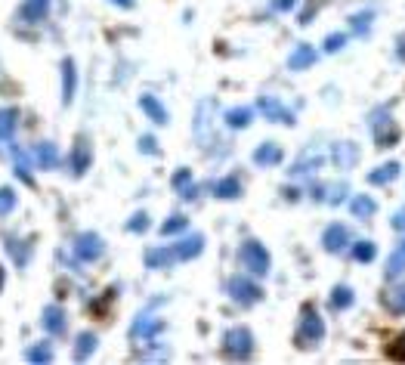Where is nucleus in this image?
Segmentation results:
<instances>
[{
  "instance_id": "15",
  "label": "nucleus",
  "mask_w": 405,
  "mask_h": 365,
  "mask_svg": "<svg viewBox=\"0 0 405 365\" xmlns=\"http://www.w3.org/2000/svg\"><path fill=\"white\" fill-rule=\"evenodd\" d=\"M174 260H176L174 248H152V251H146V267L149 269H167Z\"/></svg>"
},
{
  "instance_id": "29",
  "label": "nucleus",
  "mask_w": 405,
  "mask_h": 365,
  "mask_svg": "<svg viewBox=\"0 0 405 365\" xmlns=\"http://www.w3.org/2000/svg\"><path fill=\"white\" fill-rule=\"evenodd\" d=\"M6 251L13 254V260L19 263V267H25V263H28V254H31V245L15 242V238H6Z\"/></svg>"
},
{
  "instance_id": "17",
  "label": "nucleus",
  "mask_w": 405,
  "mask_h": 365,
  "mask_svg": "<svg viewBox=\"0 0 405 365\" xmlns=\"http://www.w3.org/2000/svg\"><path fill=\"white\" fill-rule=\"evenodd\" d=\"M282 161V149H278L276 143H263V146H257V152H254V165H260V167H272V165H278Z\"/></svg>"
},
{
  "instance_id": "25",
  "label": "nucleus",
  "mask_w": 405,
  "mask_h": 365,
  "mask_svg": "<svg viewBox=\"0 0 405 365\" xmlns=\"http://www.w3.org/2000/svg\"><path fill=\"white\" fill-rule=\"evenodd\" d=\"M19 124V112L15 108H0V139H10Z\"/></svg>"
},
{
  "instance_id": "48",
  "label": "nucleus",
  "mask_w": 405,
  "mask_h": 365,
  "mask_svg": "<svg viewBox=\"0 0 405 365\" xmlns=\"http://www.w3.org/2000/svg\"><path fill=\"white\" fill-rule=\"evenodd\" d=\"M112 4H118V6H124V10H130V6H134V0H112Z\"/></svg>"
},
{
  "instance_id": "19",
  "label": "nucleus",
  "mask_w": 405,
  "mask_h": 365,
  "mask_svg": "<svg viewBox=\"0 0 405 365\" xmlns=\"http://www.w3.org/2000/svg\"><path fill=\"white\" fill-rule=\"evenodd\" d=\"M210 192H214L217 198H238L241 196V183H238V177H223V180L210 183Z\"/></svg>"
},
{
  "instance_id": "26",
  "label": "nucleus",
  "mask_w": 405,
  "mask_h": 365,
  "mask_svg": "<svg viewBox=\"0 0 405 365\" xmlns=\"http://www.w3.org/2000/svg\"><path fill=\"white\" fill-rule=\"evenodd\" d=\"M387 278H396V276H402L405 273V245H399L396 251L390 254V260H387Z\"/></svg>"
},
{
  "instance_id": "10",
  "label": "nucleus",
  "mask_w": 405,
  "mask_h": 365,
  "mask_svg": "<svg viewBox=\"0 0 405 365\" xmlns=\"http://www.w3.org/2000/svg\"><path fill=\"white\" fill-rule=\"evenodd\" d=\"M44 328L46 331H50V335H65V328H68V319H65V309H62V307H56V304H53V307H46L44 309Z\"/></svg>"
},
{
  "instance_id": "47",
  "label": "nucleus",
  "mask_w": 405,
  "mask_h": 365,
  "mask_svg": "<svg viewBox=\"0 0 405 365\" xmlns=\"http://www.w3.org/2000/svg\"><path fill=\"white\" fill-rule=\"evenodd\" d=\"M396 56H399V59L405 62V34L399 37V50H396Z\"/></svg>"
},
{
  "instance_id": "20",
  "label": "nucleus",
  "mask_w": 405,
  "mask_h": 365,
  "mask_svg": "<svg viewBox=\"0 0 405 365\" xmlns=\"http://www.w3.org/2000/svg\"><path fill=\"white\" fill-rule=\"evenodd\" d=\"M139 108H143V112L149 115V118H152L155 124H167V112H165V105H161L155 96H149V93H146V96H139Z\"/></svg>"
},
{
  "instance_id": "4",
  "label": "nucleus",
  "mask_w": 405,
  "mask_h": 365,
  "mask_svg": "<svg viewBox=\"0 0 405 365\" xmlns=\"http://www.w3.org/2000/svg\"><path fill=\"white\" fill-rule=\"evenodd\" d=\"M371 130H375V136H378V146H390L399 139V127L393 124L387 108H378V112L371 115Z\"/></svg>"
},
{
  "instance_id": "2",
  "label": "nucleus",
  "mask_w": 405,
  "mask_h": 365,
  "mask_svg": "<svg viewBox=\"0 0 405 365\" xmlns=\"http://www.w3.org/2000/svg\"><path fill=\"white\" fill-rule=\"evenodd\" d=\"M223 353L229 359H248L254 353V338L248 328H229L223 338Z\"/></svg>"
},
{
  "instance_id": "24",
  "label": "nucleus",
  "mask_w": 405,
  "mask_h": 365,
  "mask_svg": "<svg viewBox=\"0 0 405 365\" xmlns=\"http://www.w3.org/2000/svg\"><path fill=\"white\" fill-rule=\"evenodd\" d=\"M319 165H322V155H319V152H303V158H300V161H297V165H294V167H291V174H294V177H303V174H313V170H316Z\"/></svg>"
},
{
  "instance_id": "39",
  "label": "nucleus",
  "mask_w": 405,
  "mask_h": 365,
  "mask_svg": "<svg viewBox=\"0 0 405 365\" xmlns=\"http://www.w3.org/2000/svg\"><path fill=\"white\" fill-rule=\"evenodd\" d=\"M189 186H192V174H189V170H186V167H180V170H176V174H174V189H189Z\"/></svg>"
},
{
  "instance_id": "27",
  "label": "nucleus",
  "mask_w": 405,
  "mask_h": 365,
  "mask_svg": "<svg viewBox=\"0 0 405 365\" xmlns=\"http://www.w3.org/2000/svg\"><path fill=\"white\" fill-rule=\"evenodd\" d=\"M353 214L356 217H362V220H368V217H375V211H378V205H375V198L371 196H356L353 198Z\"/></svg>"
},
{
  "instance_id": "42",
  "label": "nucleus",
  "mask_w": 405,
  "mask_h": 365,
  "mask_svg": "<svg viewBox=\"0 0 405 365\" xmlns=\"http://www.w3.org/2000/svg\"><path fill=\"white\" fill-rule=\"evenodd\" d=\"M344 44H347V34H328V41H325V50H328V53H338Z\"/></svg>"
},
{
  "instance_id": "44",
  "label": "nucleus",
  "mask_w": 405,
  "mask_h": 365,
  "mask_svg": "<svg viewBox=\"0 0 405 365\" xmlns=\"http://www.w3.org/2000/svg\"><path fill=\"white\" fill-rule=\"evenodd\" d=\"M139 149L146 155H155L158 152V143H155V136H139Z\"/></svg>"
},
{
  "instance_id": "41",
  "label": "nucleus",
  "mask_w": 405,
  "mask_h": 365,
  "mask_svg": "<svg viewBox=\"0 0 405 365\" xmlns=\"http://www.w3.org/2000/svg\"><path fill=\"white\" fill-rule=\"evenodd\" d=\"M127 229L130 232H146V229H149V217H146V214H134V217H130V223H127Z\"/></svg>"
},
{
  "instance_id": "8",
  "label": "nucleus",
  "mask_w": 405,
  "mask_h": 365,
  "mask_svg": "<svg viewBox=\"0 0 405 365\" xmlns=\"http://www.w3.org/2000/svg\"><path fill=\"white\" fill-rule=\"evenodd\" d=\"M322 245H325V251H328V254H340V251H344V248L349 245V229L340 226V223H334V226L325 229Z\"/></svg>"
},
{
  "instance_id": "34",
  "label": "nucleus",
  "mask_w": 405,
  "mask_h": 365,
  "mask_svg": "<svg viewBox=\"0 0 405 365\" xmlns=\"http://www.w3.org/2000/svg\"><path fill=\"white\" fill-rule=\"evenodd\" d=\"M375 254H378L375 242H356V248H353V257L359 263H371V260H375Z\"/></svg>"
},
{
  "instance_id": "37",
  "label": "nucleus",
  "mask_w": 405,
  "mask_h": 365,
  "mask_svg": "<svg viewBox=\"0 0 405 365\" xmlns=\"http://www.w3.org/2000/svg\"><path fill=\"white\" fill-rule=\"evenodd\" d=\"M13 207H15V192L10 186H4V189H0V214H10Z\"/></svg>"
},
{
  "instance_id": "14",
  "label": "nucleus",
  "mask_w": 405,
  "mask_h": 365,
  "mask_svg": "<svg viewBox=\"0 0 405 365\" xmlns=\"http://www.w3.org/2000/svg\"><path fill=\"white\" fill-rule=\"evenodd\" d=\"M313 62H316V50L309 44H300L297 50L288 56V68H291V72H303V68H309Z\"/></svg>"
},
{
  "instance_id": "22",
  "label": "nucleus",
  "mask_w": 405,
  "mask_h": 365,
  "mask_svg": "<svg viewBox=\"0 0 405 365\" xmlns=\"http://www.w3.org/2000/svg\"><path fill=\"white\" fill-rule=\"evenodd\" d=\"M396 174H399V165H396V161H387V165H380L378 170H371V174H368V183L387 186V183L396 180Z\"/></svg>"
},
{
  "instance_id": "38",
  "label": "nucleus",
  "mask_w": 405,
  "mask_h": 365,
  "mask_svg": "<svg viewBox=\"0 0 405 365\" xmlns=\"http://www.w3.org/2000/svg\"><path fill=\"white\" fill-rule=\"evenodd\" d=\"M325 192H328V196H325V201H328V205H340V201H344V196H347V186L340 183V186H325Z\"/></svg>"
},
{
  "instance_id": "49",
  "label": "nucleus",
  "mask_w": 405,
  "mask_h": 365,
  "mask_svg": "<svg viewBox=\"0 0 405 365\" xmlns=\"http://www.w3.org/2000/svg\"><path fill=\"white\" fill-rule=\"evenodd\" d=\"M0 288H4V267H0Z\"/></svg>"
},
{
  "instance_id": "21",
  "label": "nucleus",
  "mask_w": 405,
  "mask_h": 365,
  "mask_svg": "<svg viewBox=\"0 0 405 365\" xmlns=\"http://www.w3.org/2000/svg\"><path fill=\"white\" fill-rule=\"evenodd\" d=\"M34 158H37V165H41V170H53L59 165V152H56V146L53 143H41L34 149Z\"/></svg>"
},
{
  "instance_id": "5",
  "label": "nucleus",
  "mask_w": 405,
  "mask_h": 365,
  "mask_svg": "<svg viewBox=\"0 0 405 365\" xmlns=\"http://www.w3.org/2000/svg\"><path fill=\"white\" fill-rule=\"evenodd\" d=\"M229 294H232V300H238L241 307H251V304H257V300L263 297V291L257 288L254 282H248L245 276L229 278Z\"/></svg>"
},
{
  "instance_id": "3",
  "label": "nucleus",
  "mask_w": 405,
  "mask_h": 365,
  "mask_svg": "<svg viewBox=\"0 0 405 365\" xmlns=\"http://www.w3.org/2000/svg\"><path fill=\"white\" fill-rule=\"evenodd\" d=\"M325 338V322L319 319V313L316 309H303V319H300V331H297V347H303V350H307V347H316L319 340Z\"/></svg>"
},
{
  "instance_id": "31",
  "label": "nucleus",
  "mask_w": 405,
  "mask_h": 365,
  "mask_svg": "<svg viewBox=\"0 0 405 365\" xmlns=\"http://www.w3.org/2000/svg\"><path fill=\"white\" fill-rule=\"evenodd\" d=\"M214 112V103L210 99H205V103L198 105V121H195V136L205 143V130H207V115Z\"/></svg>"
},
{
  "instance_id": "40",
  "label": "nucleus",
  "mask_w": 405,
  "mask_h": 365,
  "mask_svg": "<svg viewBox=\"0 0 405 365\" xmlns=\"http://www.w3.org/2000/svg\"><path fill=\"white\" fill-rule=\"evenodd\" d=\"M13 155H15V174H19L25 183H31V174H28V165H25V155H22L19 149H13Z\"/></svg>"
},
{
  "instance_id": "7",
  "label": "nucleus",
  "mask_w": 405,
  "mask_h": 365,
  "mask_svg": "<svg viewBox=\"0 0 405 365\" xmlns=\"http://www.w3.org/2000/svg\"><path fill=\"white\" fill-rule=\"evenodd\" d=\"M260 112L266 121H276V124H294V112L278 103L276 96H260Z\"/></svg>"
},
{
  "instance_id": "12",
  "label": "nucleus",
  "mask_w": 405,
  "mask_h": 365,
  "mask_svg": "<svg viewBox=\"0 0 405 365\" xmlns=\"http://www.w3.org/2000/svg\"><path fill=\"white\" fill-rule=\"evenodd\" d=\"M161 328H165V322H161V319H155V316H143V319H136V322H134V328H130V338L149 340V338L158 335Z\"/></svg>"
},
{
  "instance_id": "36",
  "label": "nucleus",
  "mask_w": 405,
  "mask_h": 365,
  "mask_svg": "<svg viewBox=\"0 0 405 365\" xmlns=\"http://www.w3.org/2000/svg\"><path fill=\"white\" fill-rule=\"evenodd\" d=\"M387 356H390V359H396V362H405V331L393 340L390 347H387Z\"/></svg>"
},
{
  "instance_id": "32",
  "label": "nucleus",
  "mask_w": 405,
  "mask_h": 365,
  "mask_svg": "<svg viewBox=\"0 0 405 365\" xmlns=\"http://www.w3.org/2000/svg\"><path fill=\"white\" fill-rule=\"evenodd\" d=\"M349 304H353V288L340 285V288L331 291V307H334V309H347Z\"/></svg>"
},
{
  "instance_id": "6",
  "label": "nucleus",
  "mask_w": 405,
  "mask_h": 365,
  "mask_svg": "<svg viewBox=\"0 0 405 365\" xmlns=\"http://www.w3.org/2000/svg\"><path fill=\"white\" fill-rule=\"evenodd\" d=\"M75 254L84 263L99 260V254H103V238H99L96 232H84V236H77V242H75Z\"/></svg>"
},
{
  "instance_id": "46",
  "label": "nucleus",
  "mask_w": 405,
  "mask_h": 365,
  "mask_svg": "<svg viewBox=\"0 0 405 365\" xmlns=\"http://www.w3.org/2000/svg\"><path fill=\"white\" fill-rule=\"evenodd\" d=\"M393 229H405V207H402V211L393 217Z\"/></svg>"
},
{
  "instance_id": "13",
  "label": "nucleus",
  "mask_w": 405,
  "mask_h": 365,
  "mask_svg": "<svg viewBox=\"0 0 405 365\" xmlns=\"http://www.w3.org/2000/svg\"><path fill=\"white\" fill-rule=\"evenodd\" d=\"M359 161V146L356 143H338L334 146V165H338L340 170H349Z\"/></svg>"
},
{
  "instance_id": "23",
  "label": "nucleus",
  "mask_w": 405,
  "mask_h": 365,
  "mask_svg": "<svg viewBox=\"0 0 405 365\" xmlns=\"http://www.w3.org/2000/svg\"><path fill=\"white\" fill-rule=\"evenodd\" d=\"M46 10H50V0H25V6H22V19L25 22H41Z\"/></svg>"
},
{
  "instance_id": "28",
  "label": "nucleus",
  "mask_w": 405,
  "mask_h": 365,
  "mask_svg": "<svg viewBox=\"0 0 405 365\" xmlns=\"http://www.w3.org/2000/svg\"><path fill=\"white\" fill-rule=\"evenodd\" d=\"M96 350V335H90V331H84V335H77V344H75V359H87V356Z\"/></svg>"
},
{
  "instance_id": "1",
  "label": "nucleus",
  "mask_w": 405,
  "mask_h": 365,
  "mask_svg": "<svg viewBox=\"0 0 405 365\" xmlns=\"http://www.w3.org/2000/svg\"><path fill=\"white\" fill-rule=\"evenodd\" d=\"M238 263L248 269V273H254V276H266L269 273L266 248H263L260 242H254V238H248V242L238 248Z\"/></svg>"
},
{
  "instance_id": "9",
  "label": "nucleus",
  "mask_w": 405,
  "mask_h": 365,
  "mask_svg": "<svg viewBox=\"0 0 405 365\" xmlns=\"http://www.w3.org/2000/svg\"><path fill=\"white\" fill-rule=\"evenodd\" d=\"M90 158H93L90 139H87V136H77V139H75V152H72V170H75L77 177H81L84 170L90 167Z\"/></svg>"
},
{
  "instance_id": "16",
  "label": "nucleus",
  "mask_w": 405,
  "mask_h": 365,
  "mask_svg": "<svg viewBox=\"0 0 405 365\" xmlns=\"http://www.w3.org/2000/svg\"><path fill=\"white\" fill-rule=\"evenodd\" d=\"M75 84H77V72H75V62L65 59L62 62V103H72L75 99Z\"/></svg>"
},
{
  "instance_id": "45",
  "label": "nucleus",
  "mask_w": 405,
  "mask_h": 365,
  "mask_svg": "<svg viewBox=\"0 0 405 365\" xmlns=\"http://www.w3.org/2000/svg\"><path fill=\"white\" fill-rule=\"evenodd\" d=\"M294 4H297V0H272V6H276V10H294Z\"/></svg>"
},
{
  "instance_id": "11",
  "label": "nucleus",
  "mask_w": 405,
  "mask_h": 365,
  "mask_svg": "<svg viewBox=\"0 0 405 365\" xmlns=\"http://www.w3.org/2000/svg\"><path fill=\"white\" fill-rule=\"evenodd\" d=\"M201 251H205V236H198V232H192L189 238H183L180 245H174L176 260H192V257H198Z\"/></svg>"
},
{
  "instance_id": "30",
  "label": "nucleus",
  "mask_w": 405,
  "mask_h": 365,
  "mask_svg": "<svg viewBox=\"0 0 405 365\" xmlns=\"http://www.w3.org/2000/svg\"><path fill=\"white\" fill-rule=\"evenodd\" d=\"M226 124H229V127H248V124H251V108H229V112H226Z\"/></svg>"
},
{
  "instance_id": "43",
  "label": "nucleus",
  "mask_w": 405,
  "mask_h": 365,
  "mask_svg": "<svg viewBox=\"0 0 405 365\" xmlns=\"http://www.w3.org/2000/svg\"><path fill=\"white\" fill-rule=\"evenodd\" d=\"M368 22H371V13H362V15H353V31H368Z\"/></svg>"
},
{
  "instance_id": "18",
  "label": "nucleus",
  "mask_w": 405,
  "mask_h": 365,
  "mask_svg": "<svg viewBox=\"0 0 405 365\" xmlns=\"http://www.w3.org/2000/svg\"><path fill=\"white\" fill-rule=\"evenodd\" d=\"M384 307L390 309V313H396V316H405V282L393 285V288H387V294H384Z\"/></svg>"
},
{
  "instance_id": "33",
  "label": "nucleus",
  "mask_w": 405,
  "mask_h": 365,
  "mask_svg": "<svg viewBox=\"0 0 405 365\" xmlns=\"http://www.w3.org/2000/svg\"><path fill=\"white\" fill-rule=\"evenodd\" d=\"M186 226H189V220H186L183 214H174L170 220L161 223V236H176V232H183Z\"/></svg>"
},
{
  "instance_id": "35",
  "label": "nucleus",
  "mask_w": 405,
  "mask_h": 365,
  "mask_svg": "<svg viewBox=\"0 0 405 365\" xmlns=\"http://www.w3.org/2000/svg\"><path fill=\"white\" fill-rule=\"evenodd\" d=\"M28 359H31V362H50V359H53L50 344H34V347L28 350Z\"/></svg>"
}]
</instances>
